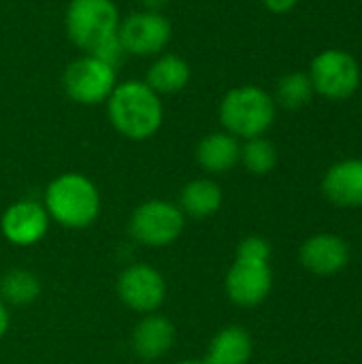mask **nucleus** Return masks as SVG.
<instances>
[{
  "label": "nucleus",
  "instance_id": "obj_1",
  "mask_svg": "<svg viewBox=\"0 0 362 364\" xmlns=\"http://www.w3.org/2000/svg\"><path fill=\"white\" fill-rule=\"evenodd\" d=\"M107 113L111 126L132 141L151 139L164 119L162 100L145 81L117 83L107 100Z\"/></svg>",
  "mask_w": 362,
  "mask_h": 364
},
{
  "label": "nucleus",
  "instance_id": "obj_9",
  "mask_svg": "<svg viewBox=\"0 0 362 364\" xmlns=\"http://www.w3.org/2000/svg\"><path fill=\"white\" fill-rule=\"evenodd\" d=\"M117 34L126 53L156 55L169 45L173 36V28L162 13L139 11V13H130L124 21H119Z\"/></svg>",
  "mask_w": 362,
  "mask_h": 364
},
{
  "label": "nucleus",
  "instance_id": "obj_27",
  "mask_svg": "<svg viewBox=\"0 0 362 364\" xmlns=\"http://www.w3.org/2000/svg\"><path fill=\"white\" fill-rule=\"evenodd\" d=\"M177 364H207L205 360H181V363Z\"/></svg>",
  "mask_w": 362,
  "mask_h": 364
},
{
  "label": "nucleus",
  "instance_id": "obj_15",
  "mask_svg": "<svg viewBox=\"0 0 362 364\" xmlns=\"http://www.w3.org/2000/svg\"><path fill=\"white\" fill-rule=\"evenodd\" d=\"M241 158V143L237 136L222 132H211L205 139H201L196 147V160L203 171L211 175H222L233 171L239 164Z\"/></svg>",
  "mask_w": 362,
  "mask_h": 364
},
{
  "label": "nucleus",
  "instance_id": "obj_7",
  "mask_svg": "<svg viewBox=\"0 0 362 364\" xmlns=\"http://www.w3.org/2000/svg\"><path fill=\"white\" fill-rule=\"evenodd\" d=\"M64 92L70 100L79 105H100L107 102L117 85L115 68L102 60L85 53L83 58L70 62L62 77Z\"/></svg>",
  "mask_w": 362,
  "mask_h": 364
},
{
  "label": "nucleus",
  "instance_id": "obj_14",
  "mask_svg": "<svg viewBox=\"0 0 362 364\" xmlns=\"http://www.w3.org/2000/svg\"><path fill=\"white\" fill-rule=\"evenodd\" d=\"M175 343V326L160 314L143 316L130 337L132 352L143 360H158L171 352Z\"/></svg>",
  "mask_w": 362,
  "mask_h": 364
},
{
  "label": "nucleus",
  "instance_id": "obj_6",
  "mask_svg": "<svg viewBox=\"0 0 362 364\" xmlns=\"http://www.w3.org/2000/svg\"><path fill=\"white\" fill-rule=\"evenodd\" d=\"M309 79L314 90L329 100H346L361 85V66L344 49H326L312 60Z\"/></svg>",
  "mask_w": 362,
  "mask_h": 364
},
{
  "label": "nucleus",
  "instance_id": "obj_17",
  "mask_svg": "<svg viewBox=\"0 0 362 364\" xmlns=\"http://www.w3.org/2000/svg\"><path fill=\"white\" fill-rule=\"evenodd\" d=\"M222 203H224V192L220 183L207 177L188 181L179 194V209L186 218L192 220H207L215 215Z\"/></svg>",
  "mask_w": 362,
  "mask_h": 364
},
{
  "label": "nucleus",
  "instance_id": "obj_4",
  "mask_svg": "<svg viewBox=\"0 0 362 364\" xmlns=\"http://www.w3.org/2000/svg\"><path fill=\"white\" fill-rule=\"evenodd\" d=\"M119 21L113 0H70L64 17L68 38L87 53L105 38L117 34Z\"/></svg>",
  "mask_w": 362,
  "mask_h": 364
},
{
  "label": "nucleus",
  "instance_id": "obj_21",
  "mask_svg": "<svg viewBox=\"0 0 362 364\" xmlns=\"http://www.w3.org/2000/svg\"><path fill=\"white\" fill-rule=\"evenodd\" d=\"M314 94H316V90H314V83H312L309 75L290 73V75H286V77H282L277 81L275 98L286 109H301V107L312 102Z\"/></svg>",
  "mask_w": 362,
  "mask_h": 364
},
{
  "label": "nucleus",
  "instance_id": "obj_13",
  "mask_svg": "<svg viewBox=\"0 0 362 364\" xmlns=\"http://www.w3.org/2000/svg\"><path fill=\"white\" fill-rule=\"evenodd\" d=\"M322 194L339 209L362 207V158H346L329 166L322 177Z\"/></svg>",
  "mask_w": 362,
  "mask_h": 364
},
{
  "label": "nucleus",
  "instance_id": "obj_2",
  "mask_svg": "<svg viewBox=\"0 0 362 364\" xmlns=\"http://www.w3.org/2000/svg\"><path fill=\"white\" fill-rule=\"evenodd\" d=\"M43 207L55 224L70 230H83L100 215V192L90 177L64 173L47 186Z\"/></svg>",
  "mask_w": 362,
  "mask_h": 364
},
{
  "label": "nucleus",
  "instance_id": "obj_10",
  "mask_svg": "<svg viewBox=\"0 0 362 364\" xmlns=\"http://www.w3.org/2000/svg\"><path fill=\"white\" fill-rule=\"evenodd\" d=\"M273 288V271L269 262H250L235 258L226 273L224 290L230 303L237 307H258L262 305Z\"/></svg>",
  "mask_w": 362,
  "mask_h": 364
},
{
  "label": "nucleus",
  "instance_id": "obj_11",
  "mask_svg": "<svg viewBox=\"0 0 362 364\" xmlns=\"http://www.w3.org/2000/svg\"><path fill=\"white\" fill-rule=\"evenodd\" d=\"M49 215L43 207V203L32 198H21L6 207V211L0 218V230L2 237L17 247H30L36 245L49 228Z\"/></svg>",
  "mask_w": 362,
  "mask_h": 364
},
{
  "label": "nucleus",
  "instance_id": "obj_5",
  "mask_svg": "<svg viewBox=\"0 0 362 364\" xmlns=\"http://www.w3.org/2000/svg\"><path fill=\"white\" fill-rule=\"evenodd\" d=\"M186 226V215L179 205L162 198H151L139 205L128 222L132 241L145 247H166L179 239Z\"/></svg>",
  "mask_w": 362,
  "mask_h": 364
},
{
  "label": "nucleus",
  "instance_id": "obj_3",
  "mask_svg": "<svg viewBox=\"0 0 362 364\" xmlns=\"http://www.w3.org/2000/svg\"><path fill=\"white\" fill-rule=\"evenodd\" d=\"M220 122L237 139L262 136L275 122V100L258 85L233 87L220 102Z\"/></svg>",
  "mask_w": 362,
  "mask_h": 364
},
{
  "label": "nucleus",
  "instance_id": "obj_20",
  "mask_svg": "<svg viewBox=\"0 0 362 364\" xmlns=\"http://www.w3.org/2000/svg\"><path fill=\"white\" fill-rule=\"evenodd\" d=\"M239 162L245 166L247 173L252 175H267L275 168L277 164V149L275 145L265 139V136H254V139H247L243 145H241V158Z\"/></svg>",
  "mask_w": 362,
  "mask_h": 364
},
{
  "label": "nucleus",
  "instance_id": "obj_23",
  "mask_svg": "<svg viewBox=\"0 0 362 364\" xmlns=\"http://www.w3.org/2000/svg\"><path fill=\"white\" fill-rule=\"evenodd\" d=\"M90 55H94V58L102 60L105 64L117 68V64L126 58V49H124V45H122V41H119V34H113V36L105 38L100 45H96V47L90 51Z\"/></svg>",
  "mask_w": 362,
  "mask_h": 364
},
{
  "label": "nucleus",
  "instance_id": "obj_18",
  "mask_svg": "<svg viewBox=\"0 0 362 364\" xmlns=\"http://www.w3.org/2000/svg\"><path fill=\"white\" fill-rule=\"evenodd\" d=\"M190 64L175 55L164 53L160 55L147 70L145 83L160 96V94H177L190 83Z\"/></svg>",
  "mask_w": 362,
  "mask_h": 364
},
{
  "label": "nucleus",
  "instance_id": "obj_12",
  "mask_svg": "<svg viewBox=\"0 0 362 364\" xmlns=\"http://www.w3.org/2000/svg\"><path fill=\"white\" fill-rule=\"evenodd\" d=\"M352 252L344 237L333 232H318L303 241L299 262L305 271L318 277H333L350 264Z\"/></svg>",
  "mask_w": 362,
  "mask_h": 364
},
{
  "label": "nucleus",
  "instance_id": "obj_16",
  "mask_svg": "<svg viewBox=\"0 0 362 364\" xmlns=\"http://www.w3.org/2000/svg\"><path fill=\"white\" fill-rule=\"evenodd\" d=\"M254 354V341L243 326H226L213 335L207 348V364H247Z\"/></svg>",
  "mask_w": 362,
  "mask_h": 364
},
{
  "label": "nucleus",
  "instance_id": "obj_24",
  "mask_svg": "<svg viewBox=\"0 0 362 364\" xmlns=\"http://www.w3.org/2000/svg\"><path fill=\"white\" fill-rule=\"evenodd\" d=\"M265 2V6L271 11V13H286V11H290L299 0H262Z\"/></svg>",
  "mask_w": 362,
  "mask_h": 364
},
{
  "label": "nucleus",
  "instance_id": "obj_8",
  "mask_svg": "<svg viewBox=\"0 0 362 364\" xmlns=\"http://www.w3.org/2000/svg\"><path fill=\"white\" fill-rule=\"evenodd\" d=\"M117 296L128 309L137 314H156L166 299V282L156 267L134 262L119 273Z\"/></svg>",
  "mask_w": 362,
  "mask_h": 364
},
{
  "label": "nucleus",
  "instance_id": "obj_26",
  "mask_svg": "<svg viewBox=\"0 0 362 364\" xmlns=\"http://www.w3.org/2000/svg\"><path fill=\"white\" fill-rule=\"evenodd\" d=\"M143 4H145V11H156V13H160V9L166 4V0H143Z\"/></svg>",
  "mask_w": 362,
  "mask_h": 364
},
{
  "label": "nucleus",
  "instance_id": "obj_19",
  "mask_svg": "<svg viewBox=\"0 0 362 364\" xmlns=\"http://www.w3.org/2000/svg\"><path fill=\"white\" fill-rule=\"evenodd\" d=\"M41 294V282L32 271L26 269H11L0 277V299L4 305L26 307L34 303Z\"/></svg>",
  "mask_w": 362,
  "mask_h": 364
},
{
  "label": "nucleus",
  "instance_id": "obj_22",
  "mask_svg": "<svg viewBox=\"0 0 362 364\" xmlns=\"http://www.w3.org/2000/svg\"><path fill=\"white\" fill-rule=\"evenodd\" d=\"M235 258H239V260H250V262H269V260H271V243H269L265 237H258V235L245 237V239L237 245Z\"/></svg>",
  "mask_w": 362,
  "mask_h": 364
},
{
  "label": "nucleus",
  "instance_id": "obj_25",
  "mask_svg": "<svg viewBox=\"0 0 362 364\" xmlns=\"http://www.w3.org/2000/svg\"><path fill=\"white\" fill-rule=\"evenodd\" d=\"M9 322H11L9 307H6V305H4V301L0 299V339L6 335V331H9Z\"/></svg>",
  "mask_w": 362,
  "mask_h": 364
}]
</instances>
